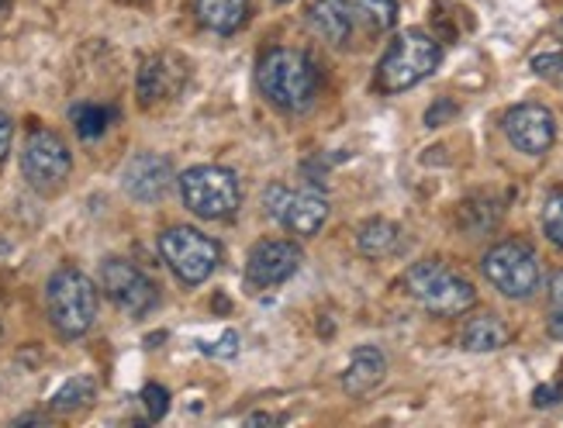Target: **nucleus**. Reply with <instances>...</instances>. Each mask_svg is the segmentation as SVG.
Returning <instances> with one entry per match:
<instances>
[{"mask_svg":"<svg viewBox=\"0 0 563 428\" xmlns=\"http://www.w3.org/2000/svg\"><path fill=\"white\" fill-rule=\"evenodd\" d=\"M387 373V356L378 346H360L349 356V367L342 373V391L349 397H363L381 384Z\"/></svg>","mask_w":563,"mask_h":428,"instance_id":"4468645a","label":"nucleus"},{"mask_svg":"<svg viewBox=\"0 0 563 428\" xmlns=\"http://www.w3.org/2000/svg\"><path fill=\"white\" fill-rule=\"evenodd\" d=\"M159 252H162V263H167L177 273V280L187 283V288L204 283L222 263V246L215 239H207L204 232L187 228V225L162 232Z\"/></svg>","mask_w":563,"mask_h":428,"instance_id":"0eeeda50","label":"nucleus"},{"mask_svg":"<svg viewBox=\"0 0 563 428\" xmlns=\"http://www.w3.org/2000/svg\"><path fill=\"white\" fill-rule=\"evenodd\" d=\"M256 83H260L263 98L273 108L288 111V114L308 111L318 93L315 63L301 49H270L260 59V66H256Z\"/></svg>","mask_w":563,"mask_h":428,"instance_id":"f257e3e1","label":"nucleus"},{"mask_svg":"<svg viewBox=\"0 0 563 428\" xmlns=\"http://www.w3.org/2000/svg\"><path fill=\"white\" fill-rule=\"evenodd\" d=\"M177 187L183 207L204 222L228 218V214L239 211L243 201L236 173L222 170V166H191V170H183V177H177Z\"/></svg>","mask_w":563,"mask_h":428,"instance_id":"39448f33","label":"nucleus"},{"mask_svg":"<svg viewBox=\"0 0 563 428\" xmlns=\"http://www.w3.org/2000/svg\"><path fill=\"white\" fill-rule=\"evenodd\" d=\"M442 63L439 42L418 29H408L397 35L378 66V90L381 93H405L418 87L421 80H429Z\"/></svg>","mask_w":563,"mask_h":428,"instance_id":"7ed1b4c3","label":"nucleus"},{"mask_svg":"<svg viewBox=\"0 0 563 428\" xmlns=\"http://www.w3.org/2000/svg\"><path fill=\"white\" fill-rule=\"evenodd\" d=\"M4 4H8V0H0V8H4Z\"/></svg>","mask_w":563,"mask_h":428,"instance_id":"72a5a7b5","label":"nucleus"},{"mask_svg":"<svg viewBox=\"0 0 563 428\" xmlns=\"http://www.w3.org/2000/svg\"><path fill=\"white\" fill-rule=\"evenodd\" d=\"M487 283L495 291H502L511 301H526L539 291V280H543V270H539V256L529 243L508 239L491 246L484 263H481Z\"/></svg>","mask_w":563,"mask_h":428,"instance_id":"423d86ee","label":"nucleus"},{"mask_svg":"<svg viewBox=\"0 0 563 428\" xmlns=\"http://www.w3.org/2000/svg\"><path fill=\"white\" fill-rule=\"evenodd\" d=\"M11 138H14V122L0 111V166H4V159L11 153Z\"/></svg>","mask_w":563,"mask_h":428,"instance_id":"cd10ccee","label":"nucleus"},{"mask_svg":"<svg viewBox=\"0 0 563 428\" xmlns=\"http://www.w3.org/2000/svg\"><path fill=\"white\" fill-rule=\"evenodd\" d=\"M177 173H173V162L159 153H138L128 159V166L122 170V187L125 194L143 201V204H153V201H162L167 198V190L173 187Z\"/></svg>","mask_w":563,"mask_h":428,"instance_id":"ddd939ff","label":"nucleus"},{"mask_svg":"<svg viewBox=\"0 0 563 428\" xmlns=\"http://www.w3.org/2000/svg\"><path fill=\"white\" fill-rule=\"evenodd\" d=\"M204 352H207V356H218V360H232V356L239 352V331H232V328H228L215 346H204Z\"/></svg>","mask_w":563,"mask_h":428,"instance_id":"393cba45","label":"nucleus"},{"mask_svg":"<svg viewBox=\"0 0 563 428\" xmlns=\"http://www.w3.org/2000/svg\"><path fill=\"white\" fill-rule=\"evenodd\" d=\"M556 387H550V384H543V387H536V394H532V404L536 408H550V404H556Z\"/></svg>","mask_w":563,"mask_h":428,"instance_id":"c85d7f7f","label":"nucleus"},{"mask_svg":"<svg viewBox=\"0 0 563 428\" xmlns=\"http://www.w3.org/2000/svg\"><path fill=\"white\" fill-rule=\"evenodd\" d=\"M405 246V232L402 225H394L387 218H370L360 225L357 232V249L367 256V259H387L394 252H402Z\"/></svg>","mask_w":563,"mask_h":428,"instance_id":"f3484780","label":"nucleus"},{"mask_svg":"<svg viewBox=\"0 0 563 428\" xmlns=\"http://www.w3.org/2000/svg\"><path fill=\"white\" fill-rule=\"evenodd\" d=\"M45 307H49V322L63 339H80L98 322V288L87 273L63 267L49 277Z\"/></svg>","mask_w":563,"mask_h":428,"instance_id":"f03ea898","label":"nucleus"},{"mask_svg":"<svg viewBox=\"0 0 563 428\" xmlns=\"http://www.w3.org/2000/svg\"><path fill=\"white\" fill-rule=\"evenodd\" d=\"M180 83V69L170 66V59H149L138 69V104L153 108L156 101L170 98Z\"/></svg>","mask_w":563,"mask_h":428,"instance_id":"6ab92c4d","label":"nucleus"},{"mask_svg":"<svg viewBox=\"0 0 563 428\" xmlns=\"http://www.w3.org/2000/svg\"><path fill=\"white\" fill-rule=\"evenodd\" d=\"M277 4H291V0H277Z\"/></svg>","mask_w":563,"mask_h":428,"instance_id":"473e14b6","label":"nucleus"},{"mask_svg":"<svg viewBox=\"0 0 563 428\" xmlns=\"http://www.w3.org/2000/svg\"><path fill=\"white\" fill-rule=\"evenodd\" d=\"M101 291L132 318L149 315L159 301L156 283L135 263H128V259H108V263L101 267Z\"/></svg>","mask_w":563,"mask_h":428,"instance_id":"9d476101","label":"nucleus"},{"mask_svg":"<svg viewBox=\"0 0 563 428\" xmlns=\"http://www.w3.org/2000/svg\"><path fill=\"white\" fill-rule=\"evenodd\" d=\"M543 232L553 246L563 249V190H553L543 204Z\"/></svg>","mask_w":563,"mask_h":428,"instance_id":"5701e85b","label":"nucleus"},{"mask_svg":"<svg viewBox=\"0 0 563 428\" xmlns=\"http://www.w3.org/2000/svg\"><path fill=\"white\" fill-rule=\"evenodd\" d=\"M357 8H360V14L378 32L394 29V21H397V0H357Z\"/></svg>","mask_w":563,"mask_h":428,"instance_id":"4be33fe9","label":"nucleus"},{"mask_svg":"<svg viewBox=\"0 0 563 428\" xmlns=\"http://www.w3.org/2000/svg\"><path fill=\"white\" fill-rule=\"evenodd\" d=\"M560 66H563V53L556 49V53H543V56H536L532 59V69L539 77H556L560 74Z\"/></svg>","mask_w":563,"mask_h":428,"instance_id":"bb28decb","label":"nucleus"},{"mask_svg":"<svg viewBox=\"0 0 563 428\" xmlns=\"http://www.w3.org/2000/svg\"><path fill=\"white\" fill-rule=\"evenodd\" d=\"M502 128L508 142L526 156H547L556 142V117L543 104H515L505 111Z\"/></svg>","mask_w":563,"mask_h":428,"instance_id":"9b49d317","label":"nucleus"},{"mask_svg":"<svg viewBox=\"0 0 563 428\" xmlns=\"http://www.w3.org/2000/svg\"><path fill=\"white\" fill-rule=\"evenodd\" d=\"M194 14L207 32L232 35L246 25L249 0H194Z\"/></svg>","mask_w":563,"mask_h":428,"instance_id":"dca6fc26","label":"nucleus"},{"mask_svg":"<svg viewBox=\"0 0 563 428\" xmlns=\"http://www.w3.org/2000/svg\"><path fill=\"white\" fill-rule=\"evenodd\" d=\"M550 301L553 307H563V270L550 277Z\"/></svg>","mask_w":563,"mask_h":428,"instance_id":"c756f323","label":"nucleus"},{"mask_svg":"<svg viewBox=\"0 0 563 428\" xmlns=\"http://www.w3.org/2000/svg\"><path fill=\"white\" fill-rule=\"evenodd\" d=\"M143 404H146L149 418H162L170 412V391L162 384H146L143 387Z\"/></svg>","mask_w":563,"mask_h":428,"instance_id":"b1692460","label":"nucleus"},{"mask_svg":"<svg viewBox=\"0 0 563 428\" xmlns=\"http://www.w3.org/2000/svg\"><path fill=\"white\" fill-rule=\"evenodd\" d=\"M93 394H98V380H93V376H87V373L69 376L66 384L53 394L49 408H53L56 415H74V412L87 408V404L93 401Z\"/></svg>","mask_w":563,"mask_h":428,"instance_id":"aec40b11","label":"nucleus"},{"mask_svg":"<svg viewBox=\"0 0 563 428\" xmlns=\"http://www.w3.org/2000/svg\"><path fill=\"white\" fill-rule=\"evenodd\" d=\"M111 117L114 114L108 108H98V104H80V108H74V125H77L80 138H98V135H104Z\"/></svg>","mask_w":563,"mask_h":428,"instance_id":"412c9836","label":"nucleus"},{"mask_svg":"<svg viewBox=\"0 0 563 428\" xmlns=\"http://www.w3.org/2000/svg\"><path fill=\"white\" fill-rule=\"evenodd\" d=\"M556 83H563V66H560V74H556Z\"/></svg>","mask_w":563,"mask_h":428,"instance_id":"2f4dec72","label":"nucleus"},{"mask_svg":"<svg viewBox=\"0 0 563 428\" xmlns=\"http://www.w3.org/2000/svg\"><path fill=\"white\" fill-rule=\"evenodd\" d=\"M263 204L291 235H315L325 225V218H328V201L318 194V190H312V187L291 190L284 183H273L267 190Z\"/></svg>","mask_w":563,"mask_h":428,"instance_id":"1a4fd4ad","label":"nucleus"},{"mask_svg":"<svg viewBox=\"0 0 563 428\" xmlns=\"http://www.w3.org/2000/svg\"><path fill=\"white\" fill-rule=\"evenodd\" d=\"M508 342H511V328L498 315L471 318L460 331V346L466 352H495V349H505Z\"/></svg>","mask_w":563,"mask_h":428,"instance_id":"a211bd4d","label":"nucleus"},{"mask_svg":"<svg viewBox=\"0 0 563 428\" xmlns=\"http://www.w3.org/2000/svg\"><path fill=\"white\" fill-rule=\"evenodd\" d=\"M308 25L328 45H346L353 35V8L349 0H312Z\"/></svg>","mask_w":563,"mask_h":428,"instance_id":"2eb2a0df","label":"nucleus"},{"mask_svg":"<svg viewBox=\"0 0 563 428\" xmlns=\"http://www.w3.org/2000/svg\"><path fill=\"white\" fill-rule=\"evenodd\" d=\"M69 170H74V156H69L66 142L49 132V128H35L21 149V173L25 180L42 190V194H53L69 180Z\"/></svg>","mask_w":563,"mask_h":428,"instance_id":"6e6552de","label":"nucleus"},{"mask_svg":"<svg viewBox=\"0 0 563 428\" xmlns=\"http://www.w3.org/2000/svg\"><path fill=\"white\" fill-rule=\"evenodd\" d=\"M547 331L553 339H560L563 342V307H553V315H550V325H547Z\"/></svg>","mask_w":563,"mask_h":428,"instance_id":"7c9ffc66","label":"nucleus"},{"mask_svg":"<svg viewBox=\"0 0 563 428\" xmlns=\"http://www.w3.org/2000/svg\"><path fill=\"white\" fill-rule=\"evenodd\" d=\"M457 111H460V108H457L453 101H436V104L426 111V125H429V128H439V125L450 122V117H453Z\"/></svg>","mask_w":563,"mask_h":428,"instance_id":"a878e982","label":"nucleus"},{"mask_svg":"<svg viewBox=\"0 0 563 428\" xmlns=\"http://www.w3.org/2000/svg\"><path fill=\"white\" fill-rule=\"evenodd\" d=\"M301 267V249L288 239H263L249 249L246 259V280L256 291L280 288L284 280H291Z\"/></svg>","mask_w":563,"mask_h":428,"instance_id":"f8f14e48","label":"nucleus"},{"mask_svg":"<svg viewBox=\"0 0 563 428\" xmlns=\"http://www.w3.org/2000/svg\"><path fill=\"white\" fill-rule=\"evenodd\" d=\"M405 291L429 315H442V318L466 315L477 304L474 283L460 277L457 270L436 263V259H426V263H415L405 270Z\"/></svg>","mask_w":563,"mask_h":428,"instance_id":"20e7f679","label":"nucleus"}]
</instances>
